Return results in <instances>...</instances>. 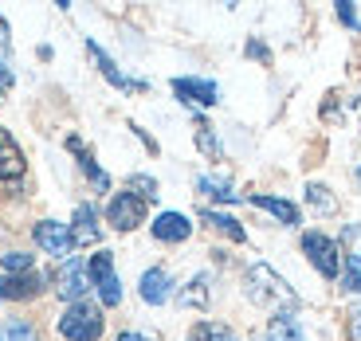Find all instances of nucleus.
I'll return each mask as SVG.
<instances>
[{
  "label": "nucleus",
  "instance_id": "nucleus-11",
  "mask_svg": "<svg viewBox=\"0 0 361 341\" xmlns=\"http://www.w3.org/2000/svg\"><path fill=\"white\" fill-rule=\"evenodd\" d=\"M189 232H192V224H189L180 212H161V216L154 220V235H157V240H165V243L189 240Z\"/></svg>",
  "mask_w": 361,
  "mask_h": 341
},
{
  "label": "nucleus",
  "instance_id": "nucleus-29",
  "mask_svg": "<svg viewBox=\"0 0 361 341\" xmlns=\"http://www.w3.org/2000/svg\"><path fill=\"white\" fill-rule=\"evenodd\" d=\"M8 44V24H4V16H0V47Z\"/></svg>",
  "mask_w": 361,
  "mask_h": 341
},
{
  "label": "nucleus",
  "instance_id": "nucleus-9",
  "mask_svg": "<svg viewBox=\"0 0 361 341\" xmlns=\"http://www.w3.org/2000/svg\"><path fill=\"white\" fill-rule=\"evenodd\" d=\"M82 290H87V267L79 259H63V271H59V294L79 302Z\"/></svg>",
  "mask_w": 361,
  "mask_h": 341
},
{
  "label": "nucleus",
  "instance_id": "nucleus-5",
  "mask_svg": "<svg viewBox=\"0 0 361 341\" xmlns=\"http://www.w3.org/2000/svg\"><path fill=\"white\" fill-rule=\"evenodd\" d=\"M106 216H110V224H114L118 232H130V228H137L145 220V200L134 197V192H118V197L110 200Z\"/></svg>",
  "mask_w": 361,
  "mask_h": 341
},
{
  "label": "nucleus",
  "instance_id": "nucleus-24",
  "mask_svg": "<svg viewBox=\"0 0 361 341\" xmlns=\"http://www.w3.org/2000/svg\"><path fill=\"white\" fill-rule=\"evenodd\" d=\"M197 145L208 153V157H220V145H216V137H212V126H208V122L197 126Z\"/></svg>",
  "mask_w": 361,
  "mask_h": 341
},
{
  "label": "nucleus",
  "instance_id": "nucleus-17",
  "mask_svg": "<svg viewBox=\"0 0 361 341\" xmlns=\"http://www.w3.org/2000/svg\"><path fill=\"white\" fill-rule=\"evenodd\" d=\"M263 341H307L302 337V326L295 322L290 314H279V318H271V326H267V337Z\"/></svg>",
  "mask_w": 361,
  "mask_h": 341
},
{
  "label": "nucleus",
  "instance_id": "nucleus-31",
  "mask_svg": "<svg viewBox=\"0 0 361 341\" xmlns=\"http://www.w3.org/2000/svg\"><path fill=\"white\" fill-rule=\"evenodd\" d=\"M118 341H145V337H137V333H122Z\"/></svg>",
  "mask_w": 361,
  "mask_h": 341
},
{
  "label": "nucleus",
  "instance_id": "nucleus-19",
  "mask_svg": "<svg viewBox=\"0 0 361 341\" xmlns=\"http://www.w3.org/2000/svg\"><path fill=\"white\" fill-rule=\"evenodd\" d=\"M189 341H240V337H235L228 326H220V322H200Z\"/></svg>",
  "mask_w": 361,
  "mask_h": 341
},
{
  "label": "nucleus",
  "instance_id": "nucleus-4",
  "mask_svg": "<svg viewBox=\"0 0 361 341\" xmlns=\"http://www.w3.org/2000/svg\"><path fill=\"white\" fill-rule=\"evenodd\" d=\"M87 275H90V283L99 287L102 306H118V302H122V287H118L114 255H110V252H99V255H94V259H90V267H87Z\"/></svg>",
  "mask_w": 361,
  "mask_h": 341
},
{
  "label": "nucleus",
  "instance_id": "nucleus-21",
  "mask_svg": "<svg viewBox=\"0 0 361 341\" xmlns=\"http://www.w3.org/2000/svg\"><path fill=\"white\" fill-rule=\"evenodd\" d=\"M180 302L185 306H208V275H197L189 283V290L180 294Z\"/></svg>",
  "mask_w": 361,
  "mask_h": 341
},
{
  "label": "nucleus",
  "instance_id": "nucleus-23",
  "mask_svg": "<svg viewBox=\"0 0 361 341\" xmlns=\"http://www.w3.org/2000/svg\"><path fill=\"white\" fill-rule=\"evenodd\" d=\"M4 271L8 275H32V255H24V252H12V255H4Z\"/></svg>",
  "mask_w": 361,
  "mask_h": 341
},
{
  "label": "nucleus",
  "instance_id": "nucleus-28",
  "mask_svg": "<svg viewBox=\"0 0 361 341\" xmlns=\"http://www.w3.org/2000/svg\"><path fill=\"white\" fill-rule=\"evenodd\" d=\"M338 16H342L350 27H357V16H353V8H350V4H338Z\"/></svg>",
  "mask_w": 361,
  "mask_h": 341
},
{
  "label": "nucleus",
  "instance_id": "nucleus-14",
  "mask_svg": "<svg viewBox=\"0 0 361 341\" xmlns=\"http://www.w3.org/2000/svg\"><path fill=\"white\" fill-rule=\"evenodd\" d=\"M87 51H90V59H94V63H99V71H102V75H106V79H110V82H114V87H118V90H137V87H142V82H134V79H126V75L118 71V63H114V59H110V55H106V51H102V47H99V44H87Z\"/></svg>",
  "mask_w": 361,
  "mask_h": 341
},
{
  "label": "nucleus",
  "instance_id": "nucleus-25",
  "mask_svg": "<svg viewBox=\"0 0 361 341\" xmlns=\"http://www.w3.org/2000/svg\"><path fill=\"white\" fill-rule=\"evenodd\" d=\"M130 189H134V197L154 200V197H157V180H154V177H130Z\"/></svg>",
  "mask_w": 361,
  "mask_h": 341
},
{
  "label": "nucleus",
  "instance_id": "nucleus-1",
  "mask_svg": "<svg viewBox=\"0 0 361 341\" xmlns=\"http://www.w3.org/2000/svg\"><path fill=\"white\" fill-rule=\"evenodd\" d=\"M247 298H252L255 306H263V310H290V306H295V290H290L267 263H255V267L247 271Z\"/></svg>",
  "mask_w": 361,
  "mask_h": 341
},
{
  "label": "nucleus",
  "instance_id": "nucleus-6",
  "mask_svg": "<svg viewBox=\"0 0 361 341\" xmlns=\"http://www.w3.org/2000/svg\"><path fill=\"white\" fill-rule=\"evenodd\" d=\"M36 243L44 247L47 255H55V259H67L71 255V228L55 224V220H44V224H36Z\"/></svg>",
  "mask_w": 361,
  "mask_h": 341
},
{
  "label": "nucleus",
  "instance_id": "nucleus-20",
  "mask_svg": "<svg viewBox=\"0 0 361 341\" xmlns=\"http://www.w3.org/2000/svg\"><path fill=\"white\" fill-rule=\"evenodd\" d=\"M197 189L208 192V197H216V200H240V192H232V185H228V180H220V177H200Z\"/></svg>",
  "mask_w": 361,
  "mask_h": 341
},
{
  "label": "nucleus",
  "instance_id": "nucleus-13",
  "mask_svg": "<svg viewBox=\"0 0 361 341\" xmlns=\"http://www.w3.org/2000/svg\"><path fill=\"white\" fill-rule=\"evenodd\" d=\"M71 243H75V247H90V243H99V224H94V208H90V204L75 208Z\"/></svg>",
  "mask_w": 361,
  "mask_h": 341
},
{
  "label": "nucleus",
  "instance_id": "nucleus-18",
  "mask_svg": "<svg viewBox=\"0 0 361 341\" xmlns=\"http://www.w3.org/2000/svg\"><path fill=\"white\" fill-rule=\"evenodd\" d=\"M200 220H204V224H212L216 232H224L228 240H235V243L247 240V232L240 228V220H232V216H224V212H212V208H204V212H200Z\"/></svg>",
  "mask_w": 361,
  "mask_h": 341
},
{
  "label": "nucleus",
  "instance_id": "nucleus-7",
  "mask_svg": "<svg viewBox=\"0 0 361 341\" xmlns=\"http://www.w3.org/2000/svg\"><path fill=\"white\" fill-rule=\"evenodd\" d=\"M173 90H177L185 102H197V106H212V102H220L216 82H208V79H177Z\"/></svg>",
  "mask_w": 361,
  "mask_h": 341
},
{
  "label": "nucleus",
  "instance_id": "nucleus-22",
  "mask_svg": "<svg viewBox=\"0 0 361 341\" xmlns=\"http://www.w3.org/2000/svg\"><path fill=\"white\" fill-rule=\"evenodd\" d=\"M307 200H310V208H318V212H334V197H330V189H322V185H310Z\"/></svg>",
  "mask_w": 361,
  "mask_h": 341
},
{
  "label": "nucleus",
  "instance_id": "nucleus-10",
  "mask_svg": "<svg viewBox=\"0 0 361 341\" xmlns=\"http://www.w3.org/2000/svg\"><path fill=\"white\" fill-rule=\"evenodd\" d=\"M169 287H173V278H169V271H161V267H149L142 275V298L149 306L169 302Z\"/></svg>",
  "mask_w": 361,
  "mask_h": 341
},
{
  "label": "nucleus",
  "instance_id": "nucleus-16",
  "mask_svg": "<svg viewBox=\"0 0 361 341\" xmlns=\"http://www.w3.org/2000/svg\"><path fill=\"white\" fill-rule=\"evenodd\" d=\"M67 149H71L75 157H79V165H82V169H87V177L94 180L99 189H110V177H106V173L99 169V165H94V157H90V153H87V145H82L79 137H67Z\"/></svg>",
  "mask_w": 361,
  "mask_h": 341
},
{
  "label": "nucleus",
  "instance_id": "nucleus-8",
  "mask_svg": "<svg viewBox=\"0 0 361 341\" xmlns=\"http://www.w3.org/2000/svg\"><path fill=\"white\" fill-rule=\"evenodd\" d=\"M24 173V153L12 142V134L0 126V180H16Z\"/></svg>",
  "mask_w": 361,
  "mask_h": 341
},
{
  "label": "nucleus",
  "instance_id": "nucleus-12",
  "mask_svg": "<svg viewBox=\"0 0 361 341\" xmlns=\"http://www.w3.org/2000/svg\"><path fill=\"white\" fill-rule=\"evenodd\" d=\"M39 283L44 278L32 271V275H0V298H12V302H20V298H32L39 290Z\"/></svg>",
  "mask_w": 361,
  "mask_h": 341
},
{
  "label": "nucleus",
  "instance_id": "nucleus-15",
  "mask_svg": "<svg viewBox=\"0 0 361 341\" xmlns=\"http://www.w3.org/2000/svg\"><path fill=\"white\" fill-rule=\"evenodd\" d=\"M255 208H263V212H271L279 224H298V208L290 204V200H279V197H247Z\"/></svg>",
  "mask_w": 361,
  "mask_h": 341
},
{
  "label": "nucleus",
  "instance_id": "nucleus-26",
  "mask_svg": "<svg viewBox=\"0 0 361 341\" xmlns=\"http://www.w3.org/2000/svg\"><path fill=\"white\" fill-rule=\"evenodd\" d=\"M4 341H36V330L24 322H8L4 326Z\"/></svg>",
  "mask_w": 361,
  "mask_h": 341
},
{
  "label": "nucleus",
  "instance_id": "nucleus-3",
  "mask_svg": "<svg viewBox=\"0 0 361 341\" xmlns=\"http://www.w3.org/2000/svg\"><path fill=\"white\" fill-rule=\"evenodd\" d=\"M302 252H307V259H310V263H314L318 275L338 278V271H342V252H338V243L330 240V235H322V232H307V235H302Z\"/></svg>",
  "mask_w": 361,
  "mask_h": 341
},
{
  "label": "nucleus",
  "instance_id": "nucleus-30",
  "mask_svg": "<svg viewBox=\"0 0 361 341\" xmlns=\"http://www.w3.org/2000/svg\"><path fill=\"white\" fill-rule=\"evenodd\" d=\"M353 333H361V306L353 310Z\"/></svg>",
  "mask_w": 361,
  "mask_h": 341
},
{
  "label": "nucleus",
  "instance_id": "nucleus-27",
  "mask_svg": "<svg viewBox=\"0 0 361 341\" xmlns=\"http://www.w3.org/2000/svg\"><path fill=\"white\" fill-rule=\"evenodd\" d=\"M342 287L345 290H361V263H357V255H350V275H345Z\"/></svg>",
  "mask_w": 361,
  "mask_h": 341
},
{
  "label": "nucleus",
  "instance_id": "nucleus-2",
  "mask_svg": "<svg viewBox=\"0 0 361 341\" xmlns=\"http://www.w3.org/2000/svg\"><path fill=\"white\" fill-rule=\"evenodd\" d=\"M59 333L67 341H94L102 333V310L90 302H71L67 314L59 318Z\"/></svg>",
  "mask_w": 361,
  "mask_h": 341
}]
</instances>
